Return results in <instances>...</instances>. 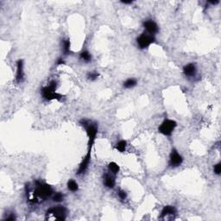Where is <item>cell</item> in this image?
<instances>
[{
  "mask_svg": "<svg viewBox=\"0 0 221 221\" xmlns=\"http://www.w3.org/2000/svg\"><path fill=\"white\" fill-rule=\"evenodd\" d=\"M137 79H128L127 80H125V82H124V86L125 87V88H128V89H131V88H133L136 85H137Z\"/></svg>",
  "mask_w": 221,
  "mask_h": 221,
  "instance_id": "16",
  "label": "cell"
},
{
  "mask_svg": "<svg viewBox=\"0 0 221 221\" xmlns=\"http://www.w3.org/2000/svg\"><path fill=\"white\" fill-rule=\"evenodd\" d=\"M155 37L152 35L147 33H142L139 37H137V42L140 48H146L155 42Z\"/></svg>",
  "mask_w": 221,
  "mask_h": 221,
  "instance_id": "6",
  "label": "cell"
},
{
  "mask_svg": "<svg viewBox=\"0 0 221 221\" xmlns=\"http://www.w3.org/2000/svg\"><path fill=\"white\" fill-rule=\"evenodd\" d=\"M196 67L194 63H189L183 68V73L187 77H194L196 74Z\"/></svg>",
  "mask_w": 221,
  "mask_h": 221,
  "instance_id": "11",
  "label": "cell"
},
{
  "mask_svg": "<svg viewBox=\"0 0 221 221\" xmlns=\"http://www.w3.org/2000/svg\"><path fill=\"white\" fill-rule=\"evenodd\" d=\"M213 171L216 174L219 175L221 173V163H217L216 165H214V168H213Z\"/></svg>",
  "mask_w": 221,
  "mask_h": 221,
  "instance_id": "21",
  "label": "cell"
},
{
  "mask_svg": "<svg viewBox=\"0 0 221 221\" xmlns=\"http://www.w3.org/2000/svg\"><path fill=\"white\" fill-rule=\"evenodd\" d=\"M67 216V209L62 205L52 206L46 212V220H65Z\"/></svg>",
  "mask_w": 221,
  "mask_h": 221,
  "instance_id": "2",
  "label": "cell"
},
{
  "mask_svg": "<svg viewBox=\"0 0 221 221\" xmlns=\"http://www.w3.org/2000/svg\"><path fill=\"white\" fill-rule=\"evenodd\" d=\"M15 219H16V218H15V215L13 213L10 214V216L6 217L5 219V220H15Z\"/></svg>",
  "mask_w": 221,
  "mask_h": 221,
  "instance_id": "24",
  "label": "cell"
},
{
  "mask_svg": "<svg viewBox=\"0 0 221 221\" xmlns=\"http://www.w3.org/2000/svg\"><path fill=\"white\" fill-rule=\"evenodd\" d=\"M183 162V158L180 155L178 151L176 149H172L170 156H169V166L172 168H176L181 165V163Z\"/></svg>",
  "mask_w": 221,
  "mask_h": 221,
  "instance_id": "8",
  "label": "cell"
},
{
  "mask_svg": "<svg viewBox=\"0 0 221 221\" xmlns=\"http://www.w3.org/2000/svg\"><path fill=\"white\" fill-rule=\"evenodd\" d=\"M176 214V209L174 206L172 205H166L163 207V209L162 210L161 212V216L160 218H165L167 216H173Z\"/></svg>",
  "mask_w": 221,
  "mask_h": 221,
  "instance_id": "12",
  "label": "cell"
},
{
  "mask_svg": "<svg viewBox=\"0 0 221 221\" xmlns=\"http://www.w3.org/2000/svg\"><path fill=\"white\" fill-rule=\"evenodd\" d=\"M80 59L83 60L84 61L88 62V61H91L92 57H91V54L87 51H83V52L80 54Z\"/></svg>",
  "mask_w": 221,
  "mask_h": 221,
  "instance_id": "18",
  "label": "cell"
},
{
  "mask_svg": "<svg viewBox=\"0 0 221 221\" xmlns=\"http://www.w3.org/2000/svg\"><path fill=\"white\" fill-rule=\"evenodd\" d=\"M80 124L86 129V132L87 137H88V144L93 145L95 138H96L97 133H98V126H97V125L94 124V123H93L92 121H90V120H86V119L81 120Z\"/></svg>",
  "mask_w": 221,
  "mask_h": 221,
  "instance_id": "3",
  "label": "cell"
},
{
  "mask_svg": "<svg viewBox=\"0 0 221 221\" xmlns=\"http://www.w3.org/2000/svg\"><path fill=\"white\" fill-rule=\"evenodd\" d=\"M126 146H127L126 141H125V140H121V141H119V142L116 144V149L119 151V152L123 153L125 151Z\"/></svg>",
  "mask_w": 221,
  "mask_h": 221,
  "instance_id": "17",
  "label": "cell"
},
{
  "mask_svg": "<svg viewBox=\"0 0 221 221\" xmlns=\"http://www.w3.org/2000/svg\"><path fill=\"white\" fill-rule=\"evenodd\" d=\"M93 145L92 144H88V151L86 153V155L85 156V157L83 158L81 163L79 164V169L77 171V174H84L85 172L88 169V166H89L90 162H91V154H92V148Z\"/></svg>",
  "mask_w": 221,
  "mask_h": 221,
  "instance_id": "7",
  "label": "cell"
},
{
  "mask_svg": "<svg viewBox=\"0 0 221 221\" xmlns=\"http://www.w3.org/2000/svg\"><path fill=\"white\" fill-rule=\"evenodd\" d=\"M105 185L108 188H113L115 186V180L112 175L111 174H105Z\"/></svg>",
  "mask_w": 221,
  "mask_h": 221,
  "instance_id": "13",
  "label": "cell"
},
{
  "mask_svg": "<svg viewBox=\"0 0 221 221\" xmlns=\"http://www.w3.org/2000/svg\"><path fill=\"white\" fill-rule=\"evenodd\" d=\"M118 196H119V198L121 199V200H125L127 198V194L124 191V190H119V192H118Z\"/></svg>",
  "mask_w": 221,
  "mask_h": 221,
  "instance_id": "23",
  "label": "cell"
},
{
  "mask_svg": "<svg viewBox=\"0 0 221 221\" xmlns=\"http://www.w3.org/2000/svg\"><path fill=\"white\" fill-rule=\"evenodd\" d=\"M177 126V123L172 119H166L161 124V125L158 128V132L164 136L169 137L172 135L174 131L175 127Z\"/></svg>",
  "mask_w": 221,
  "mask_h": 221,
  "instance_id": "5",
  "label": "cell"
},
{
  "mask_svg": "<svg viewBox=\"0 0 221 221\" xmlns=\"http://www.w3.org/2000/svg\"><path fill=\"white\" fill-rule=\"evenodd\" d=\"M53 188L49 185L37 181L34 190L29 195V200L32 203H40L52 196Z\"/></svg>",
  "mask_w": 221,
  "mask_h": 221,
  "instance_id": "1",
  "label": "cell"
},
{
  "mask_svg": "<svg viewBox=\"0 0 221 221\" xmlns=\"http://www.w3.org/2000/svg\"><path fill=\"white\" fill-rule=\"evenodd\" d=\"M63 53L65 54H70V42H69V40L63 41Z\"/></svg>",
  "mask_w": 221,
  "mask_h": 221,
  "instance_id": "19",
  "label": "cell"
},
{
  "mask_svg": "<svg viewBox=\"0 0 221 221\" xmlns=\"http://www.w3.org/2000/svg\"><path fill=\"white\" fill-rule=\"evenodd\" d=\"M55 90H56V82L55 81L50 82L47 86L43 87L42 89V98L47 101L53 100H61L62 96L57 93Z\"/></svg>",
  "mask_w": 221,
  "mask_h": 221,
  "instance_id": "4",
  "label": "cell"
},
{
  "mask_svg": "<svg viewBox=\"0 0 221 221\" xmlns=\"http://www.w3.org/2000/svg\"><path fill=\"white\" fill-rule=\"evenodd\" d=\"M98 76H99V74H97L96 72H93V73H90L88 74V79L90 80H95V79L98 78Z\"/></svg>",
  "mask_w": 221,
  "mask_h": 221,
  "instance_id": "22",
  "label": "cell"
},
{
  "mask_svg": "<svg viewBox=\"0 0 221 221\" xmlns=\"http://www.w3.org/2000/svg\"><path fill=\"white\" fill-rule=\"evenodd\" d=\"M24 77V70H23V61L19 60L16 62V82H22Z\"/></svg>",
  "mask_w": 221,
  "mask_h": 221,
  "instance_id": "10",
  "label": "cell"
},
{
  "mask_svg": "<svg viewBox=\"0 0 221 221\" xmlns=\"http://www.w3.org/2000/svg\"><path fill=\"white\" fill-rule=\"evenodd\" d=\"M68 188L71 192H76V191H78V189H79V186H78V183L75 181H74V180H69L68 182Z\"/></svg>",
  "mask_w": 221,
  "mask_h": 221,
  "instance_id": "15",
  "label": "cell"
},
{
  "mask_svg": "<svg viewBox=\"0 0 221 221\" xmlns=\"http://www.w3.org/2000/svg\"><path fill=\"white\" fill-rule=\"evenodd\" d=\"M122 3L125 4V5H131V4H132V0L131 1H122Z\"/></svg>",
  "mask_w": 221,
  "mask_h": 221,
  "instance_id": "25",
  "label": "cell"
},
{
  "mask_svg": "<svg viewBox=\"0 0 221 221\" xmlns=\"http://www.w3.org/2000/svg\"><path fill=\"white\" fill-rule=\"evenodd\" d=\"M64 63V61L62 59H59L58 61H57V64L58 65H61V64H63Z\"/></svg>",
  "mask_w": 221,
  "mask_h": 221,
  "instance_id": "26",
  "label": "cell"
},
{
  "mask_svg": "<svg viewBox=\"0 0 221 221\" xmlns=\"http://www.w3.org/2000/svg\"><path fill=\"white\" fill-rule=\"evenodd\" d=\"M64 196L61 193H55L54 196H53V200L54 202H61L63 200Z\"/></svg>",
  "mask_w": 221,
  "mask_h": 221,
  "instance_id": "20",
  "label": "cell"
},
{
  "mask_svg": "<svg viewBox=\"0 0 221 221\" xmlns=\"http://www.w3.org/2000/svg\"><path fill=\"white\" fill-rule=\"evenodd\" d=\"M143 27L148 32V34L154 36L158 32L157 24L153 21V20H147L143 23Z\"/></svg>",
  "mask_w": 221,
  "mask_h": 221,
  "instance_id": "9",
  "label": "cell"
},
{
  "mask_svg": "<svg viewBox=\"0 0 221 221\" xmlns=\"http://www.w3.org/2000/svg\"><path fill=\"white\" fill-rule=\"evenodd\" d=\"M108 169L110 170V172H111L113 174H117L119 172V166L118 164H117L114 162H111L108 164Z\"/></svg>",
  "mask_w": 221,
  "mask_h": 221,
  "instance_id": "14",
  "label": "cell"
}]
</instances>
